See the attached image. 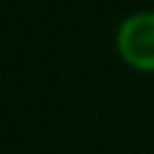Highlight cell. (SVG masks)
I'll return each mask as SVG.
<instances>
[{"label": "cell", "mask_w": 154, "mask_h": 154, "mask_svg": "<svg viewBox=\"0 0 154 154\" xmlns=\"http://www.w3.org/2000/svg\"><path fill=\"white\" fill-rule=\"evenodd\" d=\"M120 57L134 69L154 72V14H134L117 32Z\"/></svg>", "instance_id": "obj_1"}]
</instances>
